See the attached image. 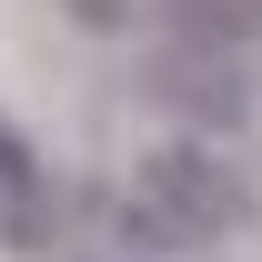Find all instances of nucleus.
<instances>
[{
    "label": "nucleus",
    "instance_id": "obj_3",
    "mask_svg": "<svg viewBox=\"0 0 262 262\" xmlns=\"http://www.w3.org/2000/svg\"><path fill=\"white\" fill-rule=\"evenodd\" d=\"M51 232H61V192H51V171H40L31 131L0 111V242H10V252H51Z\"/></svg>",
    "mask_w": 262,
    "mask_h": 262
},
{
    "label": "nucleus",
    "instance_id": "obj_5",
    "mask_svg": "<svg viewBox=\"0 0 262 262\" xmlns=\"http://www.w3.org/2000/svg\"><path fill=\"white\" fill-rule=\"evenodd\" d=\"M71 10H81V20H101V31L121 20V0H71Z\"/></svg>",
    "mask_w": 262,
    "mask_h": 262
},
{
    "label": "nucleus",
    "instance_id": "obj_4",
    "mask_svg": "<svg viewBox=\"0 0 262 262\" xmlns=\"http://www.w3.org/2000/svg\"><path fill=\"white\" fill-rule=\"evenodd\" d=\"M151 20L171 31V51H232V61H252L262 0H151Z\"/></svg>",
    "mask_w": 262,
    "mask_h": 262
},
{
    "label": "nucleus",
    "instance_id": "obj_1",
    "mask_svg": "<svg viewBox=\"0 0 262 262\" xmlns=\"http://www.w3.org/2000/svg\"><path fill=\"white\" fill-rule=\"evenodd\" d=\"M242 222H252V192L202 141H162L131 171V202H121V242H141V252H202V242H222Z\"/></svg>",
    "mask_w": 262,
    "mask_h": 262
},
{
    "label": "nucleus",
    "instance_id": "obj_2",
    "mask_svg": "<svg viewBox=\"0 0 262 262\" xmlns=\"http://www.w3.org/2000/svg\"><path fill=\"white\" fill-rule=\"evenodd\" d=\"M141 91L162 101L182 131H242V121L262 111L252 61H232V51H162V61L141 71Z\"/></svg>",
    "mask_w": 262,
    "mask_h": 262
}]
</instances>
